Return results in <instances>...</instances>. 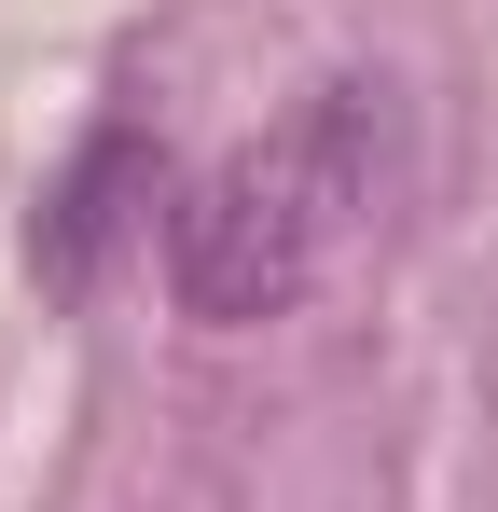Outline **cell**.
Instances as JSON below:
<instances>
[{
  "instance_id": "cell-1",
  "label": "cell",
  "mask_w": 498,
  "mask_h": 512,
  "mask_svg": "<svg viewBox=\"0 0 498 512\" xmlns=\"http://www.w3.org/2000/svg\"><path fill=\"white\" fill-rule=\"evenodd\" d=\"M374 208V84H319L277 139H249L222 167L180 194V222H166V277H180V305L194 319H277V305H305L319 291L332 236Z\"/></svg>"
},
{
  "instance_id": "cell-2",
  "label": "cell",
  "mask_w": 498,
  "mask_h": 512,
  "mask_svg": "<svg viewBox=\"0 0 498 512\" xmlns=\"http://www.w3.org/2000/svg\"><path fill=\"white\" fill-rule=\"evenodd\" d=\"M125 194H139V139L111 125V139H97V153L70 167V194H56V222H42V277H56V291H83V277H97V250H111V222H125Z\"/></svg>"
}]
</instances>
